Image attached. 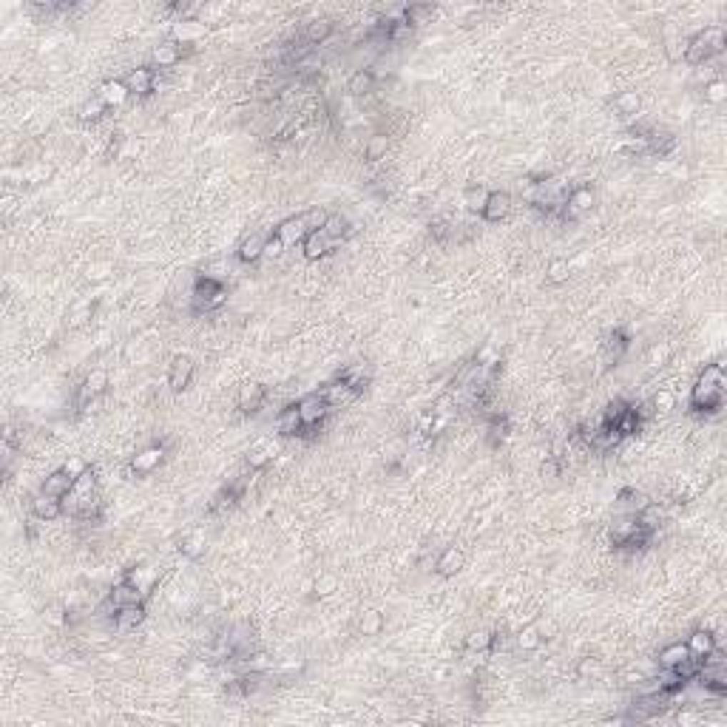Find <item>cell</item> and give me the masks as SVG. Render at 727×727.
<instances>
[{"instance_id":"6125c7cd","label":"cell","mask_w":727,"mask_h":727,"mask_svg":"<svg viewBox=\"0 0 727 727\" xmlns=\"http://www.w3.org/2000/svg\"><path fill=\"white\" fill-rule=\"evenodd\" d=\"M693 719H696L693 713H679V725H691Z\"/></svg>"},{"instance_id":"8992f818","label":"cell","mask_w":727,"mask_h":727,"mask_svg":"<svg viewBox=\"0 0 727 727\" xmlns=\"http://www.w3.org/2000/svg\"><path fill=\"white\" fill-rule=\"evenodd\" d=\"M594 202H597V194H594L588 185H580V188L568 191L566 205H563V219H577V216H583L586 211L594 208Z\"/></svg>"},{"instance_id":"6f0895ef","label":"cell","mask_w":727,"mask_h":727,"mask_svg":"<svg viewBox=\"0 0 727 727\" xmlns=\"http://www.w3.org/2000/svg\"><path fill=\"white\" fill-rule=\"evenodd\" d=\"M109 273H111V264H109V261H100V264H91L86 276H89L91 281H103Z\"/></svg>"},{"instance_id":"f907efd6","label":"cell","mask_w":727,"mask_h":727,"mask_svg":"<svg viewBox=\"0 0 727 727\" xmlns=\"http://www.w3.org/2000/svg\"><path fill=\"white\" fill-rule=\"evenodd\" d=\"M94 307H97V301H83V304H77V307L71 310V316H69V327H83V324L94 316Z\"/></svg>"},{"instance_id":"30bf717a","label":"cell","mask_w":727,"mask_h":727,"mask_svg":"<svg viewBox=\"0 0 727 727\" xmlns=\"http://www.w3.org/2000/svg\"><path fill=\"white\" fill-rule=\"evenodd\" d=\"M109 389V372L106 369H91L80 386V398H77V406H89L94 398H100L103 392Z\"/></svg>"},{"instance_id":"94428289","label":"cell","mask_w":727,"mask_h":727,"mask_svg":"<svg viewBox=\"0 0 727 727\" xmlns=\"http://www.w3.org/2000/svg\"><path fill=\"white\" fill-rule=\"evenodd\" d=\"M432 236H435L438 242H446V239H449V225L435 222V225H432Z\"/></svg>"},{"instance_id":"d6a6232c","label":"cell","mask_w":727,"mask_h":727,"mask_svg":"<svg viewBox=\"0 0 727 727\" xmlns=\"http://www.w3.org/2000/svg\"><path fill=\"white\" fill-rule=\"evenodd\" d=\"M321 231H324V236H327V239H333L336 244L344 242V239L350 236V219H347V216H341V214H330Z\"/></svg>"},{"instance_id":"9c48e42d","label":"cell","mask_w":727,"mask_h":727,"mask_svg":"<svg viewBox=\"0 0 727 727\" xmlns=\"http://www.w3.org/2000/svg\"><path fill=\"white\" fill-rule=\"evenodd\" d=\"M264 401H267V389H264V383H244L242 389H239V398H236V406H239V412L242 415H256V412H261V406H264Z\"/></svg>"},{"instance_id":"9f6ffc18","label":"cell","mask_w":727,"mask_h":727,"mask_svg":"<svg viewBox=\"0 0 727 727\" xmlns=\"http://www.w3.org/2000/svg\"><path fill=\"white\" fill-rule=\"evenodd\" d=\"M668 356H671V347H668V344H656V347L648 353V364H651V366H662V364L668 361Z\"/></svg>"},{"instance_id":"d4e9b609","label":"cell","mask_w":727,"mask_h":727,"mask_svg":"<svg viewBox=\"0 0 727 727\" xmlns=\"http://www.w3.org/2000/svg\"><path fill=\"white\" fill-rule=\"evenodd\" d=\"M662 520H665V511H662V506L659 503H642L639 506V511H636V523L645 528V531H659V526H662Z\"/></svg>"},{"instance_id":"9a60e30c","label":"cell","mask_w":727,"mask_h":727,"mask_svg":"<svg viewBox=\"0 0 727 727\" xmlns=\"http://www.w3.org/2000/svg\"><path fill=\"white\" fill-rule=\"evenodd\" d=\"M267 239H270V234H267V231H253V234H247L242 242H239L236 256H239L242 261H247V264H256V261L264 256Z\"/></svg>"},{"instance_id":"ee69618b","label":"cell","mask_w":727,"mask_h":727,"mask_svg":"<svg viewBox=\"0 0 727 727\" xmlns=\"http://www.w3.org/2000/svg\"><path fill=\"white\" fill-rule=\"evenodd\" d=\"M506 435H508V421L500 418V415H491V418H488V426H486V441H488V446H500V443L506 441Z\"/></svg>"},{"instance_id":"f35d334b","label":"cell","mask_w":727,"mask_h":727,"mask_svg":"<svg viewBox=\"0 0 727 727\" xmlns=\"http://www.w3.org/2000/svg\"><path fill=\"white\" fill-rule=\"evenodd\" d=\"M613 426L622 432V438H633V435H639V432H642V421H639V415L633 412V406H625Z\"/></svg>"},{"instance_id":"5bb4252c","label":"cell","mask_w":727,"mask_h":727,"mask_svg":"<svg viewBox=\"0 0 727 727\" xmlns=\"http://www.w3.org/2000/svg\"><path fill=\"white\" fill-rule=\"evenodd\" d=\"M145 603H134V606H122L117 608V613H114V628L120 631V633H131V631H136L142 622H145Z\"/></svg>"},{"instance_id":"db71d44e","label":"cell","mask_w":727,"mask_h":727,"mask_svg":"<svg viewBox=\"0 0 727 727\" xmlns=\"http://www.w3.org/2000/svg\"><path fill=\"white\" fill-rule=\"evenodd\" d=\"M563 475V463L557 461V458H546L543 463H540V478H546V481H557Z\"/></svg>"},{"instance_id":"7402d4cb","label":"cell","mask_w":727,"mask_h":727,"mask_svg":"<svg viewBox=\"0 0 727 727\" xmlns=\"http://www.w3.org/2000/svg\"><path fill=\"white\" fill-rule=\"evenodd\" d=\"M71 486H74V481H71L63 469H54V472H51V475H46V481L40 483V491H43V494H49V497L63 500V497L71 491Z\"/></svg>"},{"instance_id":"4316f807","label":"cell","mask_w":727,"mask_h":727,"mask_svg":"<svg viewBox=\"0 0 727 727\" xmlns=\"http://www.w3.org/2000/svg\"><path fill=\"white\" fill-rule=\"evenodd\" d=\"M639 109H642V97H639L636 91H619V94L613 97V111H616L619 117H625V120L639 117Z\"/></svg>"},{"instance_id":"8fae6325","label":"cell","mask_w":727,"mask_h":727,"mask_svg":"<svg viewBox=\"0 0 727 727\" xmlns=\"http://www.w3.org/2000/svg\"><path fill=\"white\" fill-rule=\"evenodd\" d=\"M154 83H156V71L154 66H139V69H131L125 74V86L131 94H139V97H148L154 91Z\"/></svg>"},{"instance_id":"ab89813d","label":"cell","mask_w":727,"mask_h":727,"mask_svg":"<svg viewBox=\"0 0 727 727\" xmlns=\"http://www.w3.org/2000/svg\"><path fill=\"white\" fill-rule=\"evenodd\" d=\"M330 34H333V20H327V17H319V20L307 23L304 40H307L310 46H316V43H324V40H327Z\"/></svg>"},{"instance_id":"cb8c5ba5","label":"cell","mask_w":727,"mask_h":727,"mask_svg":"<svg viewBox=\"0 0 727 727\" xmlns=\"http://www.w3.org/2000/svg\"><path fill=\"white\" fill-rule=\"evenodd\" d=\"M321 395H324V401L330 403V409H336V406H341V403H350V401L356 398V389H353L350 383H344V381H333V383H327V386L321 389Z\"/></svg>"},{"instance_id":"3957f363","label":"cell","mask_w":727,"mask_h":727,"mask_svg":"<svg viewBox=\"0 0 727 727\" xmlns=\"http://www.w3.org/2000/svg\"><path fill=\"white\" fill-rule=\"evenodd\" d=\"M191 313L194 316H202V313H214L219 310L225 301H228V287L219 281V279H211V276H196L191 281Z\"/></svg>"},{"instance_id":"836d02e7","label":"cell","mask_w":727,"mask_h":727,"mask_svg":"<svg viewBox=\"0 0 727 727\" xmlns=\"http://www.w3.org/2000/svg\"><path fill=\"white\" fill-rule=\"evenodd\" d=\"M273 455H276V446H273V443H259V446H253V449L244 455V463H247V469L259 472V469H264V466L273 461Z\"/></svg>"},{"instance_id":"52a82bcc","label":"cell","mask_w":727,"mask_h":727,"mask_svg":"<svg viewBox=\"0 0 727 727\" xmlns=\"http://www.w3.org/2000/svg\"><path fill=\"white\" fill-rule=\"evenodd\" d=\"M194 369H196V364H194V359H191L188 353L174 356V359H171V369H168V386H171L174 392L188 389V383H191V378H194Z\"/></svg>"},{"instance_id":"bcb514c9","label":"cell","mask_w":727,"mask_h":727,"mask_svg":"<svg viewBox=\"0 0 727 727\" xmlns=\"http://www.w3.org/2000/svg\"><path fill=\"white\" fill-rule=\"evenodd\" d=\"M568 276H571V264H568V259H551V261H548L546 279H548L551 284H563V281H568Z\"/></svg>"},{"instance_id":"d6986e66","label":"cell","mask_w":727,"mask_h":727,"mask_svg":"<svg viewBox=\"0 0 727 727\" xmlns=\"http://www.w3.org/2000/svg\"><path fill=\"white\" fill-rule=\"evenodd\" d=\"M628 347H631V336H628V330H613L611 336H608V341L603 344V361L611 366V364L622 361V356L628 353Z\"/></svg>"},{"instance_id":"91938a15","label":"cell","mask_w":727,"mask_h":727,"mask_svg":"<svg viewBox=\"0 0 727 727\" xmlns=\"http://www.w3.org/2000/svg\"><path fill=\"white\" fill-rule=\"evenodd\" d=\"M336 591V577H321L316 583V597H330Z\"/></svg>"},{"instance_id":"83f0119b","label":"cell","mask_w":727,"mask_h":727,"mask_svg":"<svg viewBox=\"0 0 727 727\" xmlns=\"http://www.w3.org/2000/svg\"><path fill=\"white\" fill-rule=\"evenodd\" d=\"M673 148H676V136H673V134L651 131V134L645 136V151L653 154V156H668Z\"/></svg>"},{"instance_id":"11a10c76","label":"cell","mask_w":727,"mask_h":727,"mask_svg":"<svg viewBox=\"0 0 727 727\" xmlns=\"http://www.w3.org/2000/svg\"><path fill=\"white\" fill-rule=\"evenodd\" d=\"M685 46H688V40H685V37H682V40H668V46H665L668 60H671V63H679V60L685 57Z\"/></svg>"},{"instance_id":"f546056e","label":"cell","mask_w":727,"mask_h":727,"mask_svg":"<svg viewBox=\"0 0 727 727\" xmlns=\"http://www.w3.org/2000/svg\"><path fill=\"white\" fill-rule=\"evenodd\" d=\"M128 86H125V80H106L103 86H100V100L106 103V106H122L125 100H128Z\"/></svg>"},{"instance_id":"277c9868","label":"cell","mask_w":727,"mask_h":727,"mask_svg":"<svg viewBox=\"0 0 727 727\" xmlns=\"http://www.w3.org/2000/svg\"><path fill=\"white\" fill-rule=\"evenodd\" d=\"M299 412H301V421H304V432H313V429H319L327 421L330 403L324 401L321 392H310V395H304L299 401Z\"/></svg>"},{"instance_id":"4dcf8cb0","label":"cell","mask_w":727,"mask_h":727,"mask_svg":"<svg viewBox=\"0 0 727 727\" xmlns=\"http://www.w3.org/2000/svg\"><path fill=\"white\" fill-rule=\"evenodd\" d=\"M199 34H205V26L199 23V20H176V26H174V40L176 43H182V46H191Z\"/></svg>"},{"instance_id":"74e56055","label":"cell","mask_w":727,"mask_h":727,"mask_svg":"<svg viewBox=\"0 0 727 727\" xmlns=\"http://www.w3.org/2000/svg\"><path fill=\"white\" fill-rule=\"evenodd\" d=\"M71 497H77V500H89V497H94L97 494V472L94 469H89V472H83L74 486H71V491H69Z\"/></svg>"},{"instance_id":"7c38bea8","label":"cell","mask_w":727,"mask_h":727,"mask_svg":"<svg viewBox=\"0 0 727 727\" xmlns=\"http://www.w3.org/2000/svg\"><path fill=\"white\" fill-rule=\"evenodd\" d=\"M463 566H466L463 548H461V546H449V548H443V554L435 560V574H438V577H455V574L463 571Z\"/></svg>"},{"instance_id":"ac0fdd59","label":"cell","mask_w":727,"mask_h":727,"mask_svg":"<svg viewBox=\"0 0 727 727\" xmlns=\"http://www.w3.org/2000/svg\"><path fill=\"white\" fill-rule=\"evenodd\" d=\"M333 247H336V242H333V239H327V236H324V231H313V234H307V236L301 239V253H304V259H307V261H319V259H324Z\"/></svg>"},{"instance_id":"2e32d148","label":"cell","mask_w":727,"mask_h":727,"mask_svg":"<svg viewBox=\"0 0 727 727\" xmlns=\"http://www.w3.org/2000/svg\"><path fill=\"white\" fill-rule=\"evenodd\" d=\"M182 57H185V49H182V43H176V40H165V43L154 46V51H151V60H154V66H159V69H174V66L182 63Z\"/></svg>"},{"instance_id":"f5cc1de1","label":"cell","mask_w":727,"mask_h":727,"mask_svg":"<svg viewBox=\"0 0 727 727\" xmlns=\"http://www.w3.org/2000/svg\"><path fill=\"white\" fill-rule=\"evenodd\" d=\"M60 469H63V472H66V475H69L71 481H77V478H80L83 472H89L91 466H89V463H86V461H83L80 455H71V458H66V463H63Z\"/></svg>"},{"instance_id":"7a4b0ae2","label":"cell","mask_w":727,"mask_h":727,"mask_svg":"<svg viewBox=\"0 0 727 727\" xmlns=\"http://www.w3.org/2000/svg\"><path fill=\"white\" fill-rule=\"evenodd\" d=\"M727 46V34L722 26H708L702 29L699 34L688 37V46H685V63L688 66H702L708 60H713L716 54H722Z\"/></svg>"},{"instance_id":"7dc6e473","label":"cell","mask_w":727,"mask_h":727,"mask_svg":"<svg viewBox=\"0 0 727 727\" xmlns=\"http://www.w3.org/2000/svg\"><path fill=\"white\" fill-rule=\"evenodd\" d=\"M106 103L100 100V97H91V100H86L83 106H80V120L83 122H97L103 120V114H106Z\"/></svg>"},{"instance_id":"44dd1931","label":"cell","mask_w":727,"mask_h":727,"mask_svg":"<svg viewBox=\"0 0 727 727\" xmlns=\"http://www.w3.org/2000/svg\"><path fill=\"white\" fill-rule=\"evenodd\" d=\"M106 597H109V600H111V603H114L117 608L134 606V603H145V594H142V591H139L134 583H128L125 577H122L120 583H117V586H114V588H111Z\"/></svg>"},{"instance_id":"b9f144b4","label":"cell","mask_w":727,"mask_h":727,"mask_svg":"<svg viewBox=\"0 0 727 727\" xmlns=\"http://www.w3.org/2000/svg\"><path fill=\"white\" fill-rule=\"evenodd\" d=\"M679 398L673 389H656L653 398H651V406H653V415H671L676 409Z\"/></svg>"},{"instance_id":"e0dca14e","label":"cell","mask_w":727,"mask_h":727,"mask_svg":"<svg viewBox=\"0 0 727 727\" xmlns=\"http://www.w3.org/2000/svg\"><path fill=\"white\" fill-rule=\"evenodd\" d=\"M31 514L37 517V520H43V523H51V520H57V517H63L66 511H63V500H57V497H49V494H34L31 497Z\"/></svg>"},{"instance_id":"603a6c76","label":"cell","mask_w":727,"mask_h":727,"mask_svg":"<svg viewBox=\"0 0 727 727\" xmlns=\"http://www.w3.org/2000/svg\"><path fill=\"white\" fill-rule=\"evenodd\" d=\"M688 653L691 656H696V659H705L713 648H716V636L711 633V631H705V628H699V631H693L691 636H688Z\"/></svg>"},{"instance_id":"1f68e13d","label":"cell","mask_w":727,"mask_h":727,"mask_svg":"<svg viewBox=\"0 0 727 727\" xmlns=\"http://www.w3.org/2000/svg\"><path fill=\"white\" fill-rule=\"evenodd\" d=\"M494 642H497V636H494L488 628H478V631H472V633L463 639V648H466L469 653H483V651H491V648H494Z\"/></svg>"},{"instance_id":"4fadbf2b","label":"cell","mask_w":727,"mask_h":727,"mask_svg":"<svg viewBox=\"0 0 727 727\" xmlns=\"http://www.w3.org/2000/svg\"><path fill=\"white\" fill-rule=\"evenodd\" d=\"M483 219L486 222H500L511 214V194L508 191H488V199L483 205Z\"/></svg>"},{"instance_id":"f1b7e54d","label":"cell","mask_w":727,"mask_h":727,"mask_svg":"<svg viewBox=\"0 0 727 727\" xmlns=\"http://www.w3.org/2000/svg\"><path fill=\"white\" fill-rule=\"evenodd\" d=\"M372 91H375V74L369 69H359L347 80V94H353V97H369Z\"/></svg>"},{"instance_id":"f6af8a7d","label":"cell","mask_w":727,"mask_h":727,"mask_svg":"<svg viewBox=\"0 0 727 727\" xmlns=\"http://www.w3.org/2000/svg\"><path fill=\"white\" fill-rule=\"evenodd\" d=\"M517 648L520 651H537L540 648V642H543V633H540V628L537 625H526L520 633H517Z\"/></svg>"},{"instance_id":"5b68a950","label":"cell","mask_w":727,"mask_h":727,"mask_svg":"<svg viewBox=\"0 0 727 727\" xmlns=\"http://www.w3.org/2000/svg\"><path fill=\"white\" fill-rule=\"evenodd\" d=\"M273 426L281 438H299L304 435V421H301V412H299V401L296 403H287L276 412L273 418Z\"/></svg>"},{"instance_id":"6da1fadb","label":"cell","mask_w":727,"mask_h":727,"mask_svg":"<svg viewBox=\"0 0 727 727\" xmlns=\"http://www.w3.org/2000/svg\"><path fill=\"white\" fill-rule=\"evenodd\" d=\"M722 403H725V366L711 364L702 369V375L696 378L691 389V409L711 415V412H719Z\"/></svg>"},{"instance_id":"681fc988","label":"cell","mask_w":727,"mask_h":727,"mask_svg":"<svg viewBox=\"0 0 727 727\" xmlns=\"http://www.w3.org/2000/svg\"><path fill=\"white\" fill-rule=\"evenodd\" d=\"M727 100V83L725 80H711L708 86H705V103H711V106H722Z\"/></svg>"},{"instance_id":"c3c4849f","label":"cell","mask_w":727,"mask_h":727,"mask_svg":"<svg viewBox=\"0 0 727 727\" xmlns=\"http://www.w3.org/2000/svg\"><path fill=\"white\" fill-rule=\"evenodd\" d=\"M486 199H488V191H486L483 185H472V188L463 191V205L469 211H483Z\"/></svg>"},{"instance_id":"680465c9","label":"cell","mask_w":727,"mask_h":727,"mask_svg":"<svg viewBox=\"0 0 727 727\" xmlns=\"http://www.w3.org/2000/svg\"><path fill=\"white\" fill-rule=\"evenodd\" d=\"M284 253V242L276 236V234H270V239H267V247H264V256H270V259H279Z\"/></svg>"},{"instance_id":"7bdbcfd3","label":"cell","mask_w":727,"mask_h":727,"mask_svg":"<svg viewBox=\"0 0 727 727\" xmlns=\"http://www.w3.org/2000/svg\"><path fill=\"white\" fill-rule=\"evenodd\" d=\"M359 631H361L364 636H378V633L383 631V613L375 611V608L364 611L361 619H359Z\"/></svg>"},{"instance_id":"816d5d0a","label":"cell","mask_w":727,"mask_h":727,"mask_svg":"<svg viewBox=\"0 0 727 727\" xmlns=\"http://www.w3.org/2000/svg\"><path fill=\"white\" fill-rule=\"evenodd\" d=\"M327 211H321V208H313V211H307V214H301V219H304V225H307V234H313V231H321L324 228V222H327Z\"/></svg>"},{"instance_id":"d590c367","label":"cell","mask_w":727,"mask_h":727,"mask_svg":"<svg viewBox=\"0 0 727 727\" xmlns=\"http://www.w3.org/2000/svg\"><path fill=\"white\" fill-rule=\"evenodd\" d=\"M432 11H435L432 3H409V6H403V23H406L409 29H415V26L426 23V20L432 17Z\"/></svg>"},{"instance_id":"484cf974","label":"cell","mask_w":727,"mask_h":727,"mask_svg":"<svg viewBox=\"0 0 727 727\" xmlns=\"http://www.w3.org/2000/svg\"><path fill=\"white\" fill-rule=\"evenodd\" d=\"M125 580L134 583V586L148 597V594L154 591V586H156V571H154L151 566H134V568L125 571Z\"/></svg>"},{"instance_id":"e575fe53","label":"cell","mask_w":727,"mask_h":727,"mask_svg":"<svg viewBox=\"0 0 727 727\" xmlns=\"http://www.w3.org/2000/svg\"><path fill=\"white\" fill-rule=\"evenodd\" d=\"M179 554L188 560H196L205 554V531H191L179 540Z\"/></svg>"},{"instance_id":"ba28073f","label":"cell","mask_w":727,"mask_h":727,"mask_svg":"<svg viewBox=\"0 0 727 727\" xmlns=\"http://www.w3.org/2000/svg\"><path fill=\"white\" fill-rule=\"evenodd\" d=\"M162 461H165V446H162V443H154V446H148V449H142V452H136V455L131 458L128 472H134V475H151Z\"/></svg>"},{"instance_id":"8d00e7d4","label":"cell","mask_w":727,"mask_h":727,"mask_svg":"<svg viewBox=\"0 0 727 727\" xmlns=\"http://www.w3.org/2000/svg\"><path fill=\"white\" fill-rule=\"evenodd\" d=\"M691 653H688V645L685 642H673V645H668V648H662L659 651V659H656V665L659 668H676L682 659H688Z\"/></svg>"},{"instance_id":"ffe728a7","label":"cell","mask_w":727,"mask_h":727,"mask_svg":"<svg viewBox=\"0 0 727 727\" xmlns=\"http://www.w3.org/2000/svg\"><path fill=\"white\" fill-rule=\"evenodd\" d=\"M273 234L284 242V247H293V244H299L304 236H307V225H304V219H301V216H290V219H284V222H281Z\"/></svg>"},{"instance_id":"60d3db41","label":"cell","mask_w":727,"mask_h":727,"mask_svg":"<svg viewBox=\"0 0 727 727\" xmlns=\"http://www.w3.org/2000/svg\"><path fill=\"white\" fill-rule=\"evenodd\" d=\"M386 151H389V134H372L366 148H364V159L366 162H378V159L386 156Z\"/></svg>"}]
</instances>
